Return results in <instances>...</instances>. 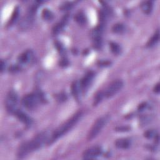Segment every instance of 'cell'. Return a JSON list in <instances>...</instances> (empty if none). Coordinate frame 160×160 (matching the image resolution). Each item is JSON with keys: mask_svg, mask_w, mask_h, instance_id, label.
<instances>
[{"mask_svg": "<svg viewBox=\"0 0 160 160\" xmlns=\"http://www.w3.org/2000/svg\"><path fill=\"white\" fill-rule=\"evenodd\" d=\"M82 116V111H78L75 113L70 119H69L66 122L59 126L54 132L51 134L49 143L52 142L63 134L69 131L81 118Z\"/></svg>", "mask_w": 160, "mask_h": 160, "instance_id": "2", "label": "cell"}, {"mask_svg": "<svg viewBox=\"0 0 160 160\" xmlns=\"http://www.w3.org/2000/svg\"><path fill=\"white\" fill-rule=\"evenodd\" d=\"M34 18V15H32L31 14L28 13L26 16L24 17L21 21L19 23V28L22 30L29 29L33 23Z\"/></svg>", "mask_w": 160, "mask_h": 160, "instance_id": "11", "label": "cell"}, {"mask_svg": "<svg viewBox=\"0 0 160 160\" xmlns=\"http://www.w3.org/2000/svg\"><path fill=\"white\" fill-rule=\"evenodd\" d=\"M51 136L48 132H42L36 135L31 141L22 144L19 150L18 155L19 158H22L28 153L41 148L45 143L49 142Z\"/></svg>", "mask_w": 160, "mask_h": 160, "instance_id": "1", "label": "cell"}, {"mask_svg": "<svg viewBox=\"0 0 160 160\" xmlns=\"http://www.w3.org/2000/svg\"><path fill=\"white\" fill-rule=\"evenodd\" d=\"M42 16L46 21H51L54 18V14L49 9H44L42 12Z\"/></svg>", "mask_w": 160, "mask_h": 160, "instance_id": "18", "label": "cell"}, {"mask_svg": "<svg viewBox=\"0 0 160 160\" xmlns=\"http://www.w3.org/2000/svg\"><path fill=\"white\" fill-rule=\"evenodd\" d=\"M104 97V92H99L96 95V96H95L94 104V105L98 104L101 101V100L103 99Z\"/></svg>", "mask_w": 160, "mask_h": 160, "instance_id": "23", "label": "cell"}, {"mask_svg": "<svg viewBox=\"0 0 160 160\" xmlns=\"http://www.w3.org/2000/svg\"><path fill=\"white\" fill-rule=\"evenodd\" d=\"M159 39V30H157L156 32L154 33V34L151 37V38L148 42L147 46L149 48L153 47L158 42Z\"/></svg>", "mask_w": 160, "mask_h": 160, "instance_id": "17", "label": "cell"}, {"mask_svg": "<svg viewBox=\"0 0 160 160\" xmlns=\"http://www.w3.org/2000/svg\"><path fill=\"white\" fill-rule=\"evenodd\" d=\"M123 86V82L120 79H117L112 81L106 88L104 92V97L111 98L119 91Z\"/></svg>", "mask_w": 160, "mask_h": 160, "instance_id": "7", "label": "cell"}, {"mask_svg": "<svg viewBox=\"0 0 160 160\" xmlns=\"http://www.w3.org/2000/svg\"><path fill=\"white\" fill-rule=\"evenodd\" d=\"M147 106H148V105H147V104H146V102H144V103L140 104L139 106V108H138L139 111H142V110H144V109L147 107Z\"/></svg>", "mask_w": 160, "mask_h": 160, "instance_id": "27", "label": "cell"}, {"mask_svg": "<svg viewBox=\"0 0 160 160\" xmlns=\"http://www.w3.org/2000/svg\"><path fill=\"white\" fill-rule=\"evenodd\" d=\"M19 8L18 7H16L14 9V10L12 14L11 18L9 20V24H12L16 21V20L18 19V18L19 17Z\"/></svg>", "mask_w": 160, "mask_h": 160, "instance_id": "22", "label": "cell"}, {"mask_svg": "<svg viewBox=\"0 0 160 160\" xmlns=\"http://www.w3.org/2000/svg\"><path fill=\"white\" fill-rule=\"evenodd\" d=\"M109 119L110 117L108 115H104L98 119L89 132L88 139L91 140L96 138L104 126L108 123Z\"/></svg>", "mask_w": 160, "mask_h": 160, "instance_id": "3", "label": "cell"}, {"mask_svg": "<svg viewBox=\"0 0 160 160\" xmlns=\"http://www.w3.org/2000/svg\"><path fill=\"white\" fill-rule=\"evenodd\" d=\"M18 96L16 91L11 90L8 93L6 98V108L10 113H14L18 109Z\"/></svg>", "mask_w": 160, "mask_h": 160, "instance_id": "4", "label": "cell"}, {"mask_svg": "<svg viewBox=\"0 0 160 160\" xmlns=\"http://www.w3.org/2000/svg\"><path fill=\"white\" fill-rule=\"evenodd\" d=\"M109 47L111 49V51L114 54H119L121 51V46L116 42H111L109 43Z\"/></svg>", "mask_w": 160, "mask_h": 160, "instance_id": "20", "label": "cell"}, {"mask_svg": "<svg viewBox=\"0 0 160 160\" xmlns=\"http://www.w3.org/2000/svg\"><path fill=\"white\" fill-rule=\"evenodd\" d=\"M71 91L74 97L78 98L81 94L82 89L79 81H74L71 86Z\"/></svg>", "mask_w": 160, "mask_h": 160, "instance_id": "16", "label": "cell"}, {"mask_svg": "<svg viewBox=\"0 0 160 160\" xmlns=\"http://www.w3.org/2000/svg\"><path fill=\"white\" fill-rule=\"evenodd\" d=\"M159 90H160V86H159V83H158L156 85H155L154 88V91L156 93H159Z\"/></svg>", "mask_w": 160, "mask_h": 160, "instance_id": "28", "label": "cell"}, {"mask_svg": "<svg viewBox=\"0 0 160 160\" xmlns=\"http://www.w3.org/2000/svg\"><path fill=\"white\" fill-rule=\"evenodd\" d=\"M104 26L100 24L96 26L92 31V38L93 40V46L96 49H100L102 43V32Z\"/></svg>", "mask_w": 160, "mask_h": 160, "instance_id": "6", "label": "cell"}, {"mask_svg": "<svg viewBox=\"0 0 160 160\" xmlns=\"http://www.w3.org/2000/svg\"><path fill=\"white\" fill-rule=\"evenodd\" d=\"M74 18L76 21L79 24H84L86 23V18L84 14L82 12H79L78 13H77Z\"/></svg>", "mask_w": 160, "mask_h": 160, "instance_id": "19", "label": "cell"}, {"mask_svg": "<svg viewBox=\"0 0 160 160\" xmlns=\"http://www.w3.org/2000/svg\"><path fill=\"white\" fill-rule=\"evenodd\" d=\"M5 68H6L5 62H4L2 60H1V71L2 72L5 69Z\"/></svg>", "mask_w": 160, "mask_h": 160, "instance_id": "29", "label": "cell"}, {"mask_svg": "<svg viewBox=\"0 0 160 160\" xmlns=\"http://www.w3.org/2000/svg\"><path fill=\"white\" fill-rule=\"evenodd\" d=\"M109 64H110V62L109 61H102V62H100L101 66H107V65H109Z\"/></svg>", "mask_w": 160, "mask_h": 160, "instance_id": "31", "label": "cell"}, {"mask_svg": "<svg viewBox=\"0 0 160 160\" xmlns=\"http://www.w3.org/2000/svg\"><path fill=\"white\" fill-rule=\"evenodd\" d=\"M67 64H68V61H67V59H65V58L62 59L61 61V66H65L67 65Z\"/></svg>", "mask_w": 160, "mask_h": 160, "instance_id": "30", "label": "cell"}, {"mask_svg": "<svg viewBox=\"0 0 160 160\" xmlns=\"http://www.w3.org/2000/svg\"><path fill=\"white\" fill-rule=\"evenodd\" d=\"M156 131L152 130V129H149V130H148L147 131L145 132L144 133V136L146 138H148V139H151V138H152L153 137H155L156 136Z\"/></svg>", "mask_w": 160, "mask_h": 160, "instance_id": "25", "label": "cell"}, {"mask_svg": "<svg viewBox=\"0 0 160 160\" xmlns=\"http://www.w3.org/2000/svg\"><path fill=\"white\" fill-rule=\"evenodd\" d=\"M94 76V73L92 71L87 73L84 77L79 81L82 91H86L91 84Z\"/></svg>", "mask_w": 160, "mask_h": 160, "instance_id": "9", "label": "cell"}, {"mask_svg": "<svg viewBox=\"0 0 160 160\" xmlns=\"http://www.w3.org/2000/svg\"><path fill=\"white\" fill-rule=\"evenodd\" d=\"M117 131H128L129 129V127H124V126H122V127H118L117 129Z\"/></svg>", "mask_w": 160, "mask_h": 160, "instance_id": "26", "label": "cell"}, {"mask_svg": "<svg viewBox=\"0 0 160 160\" xmlns=\"http://www.w3.org/2000/svg\"><path fill=\"white\" fill-rule=\"evenodd\" d=\"M116 146L119 149H127L131 145V141L128 138H121L115 142Z\"/></svg>", "mask_w": 160, "mask_h": 160, "instance_id": "14", "label": "cell"}, {"mask_svg": "<svg viewBox=\"0 0 160 160\" xmlns=\"http://www.w3.org/2000/svg\"><path fill=\"white\" fill-rule=\"evenodd\" d=\"M112 32L114 33H117V34L122 33L125 30V26L122 23H117L112 26Z\"/></svg>", "mask_w": 160, "mask_h": 160, "instance_id": "21", "label": "cell"}, {"mask_svg": "<svg viewBox=\"0 0 160 160\" xmlns=\"http://www.w3.org/2000/svg\"><path fill=\"white\" fill-rule=\"evenodd\" d=\"M102 153V149L99 146H93L86 149L83 153V158L89 159H94Z\"/></svg>", "mask_w": 160, "mask_h": 160, "instance_id": "8", "label": "cell"}, {"mask_svg": "<svg viewBox=\"0 0 160 160\" xmlns=\"http://www.w3.org/2000/svg\"><path fill=\"white\" fill-rule=\"evenodd\" d=\"M41 99V95L36 93H31L24 96L22 99L21 102L24 107L31 109L38 105Z\"/></svg>", "mask_w": 160, "mask_h": 160, "instance_id": "5", "label": "cell"}, {"mask_svg": "<svg viewBox=\"0 0 160 160\" xmlns=\"http://www.w3.org/2000/svg\"><path fill=\"white\" fill-rule=\"evenodd\" d=\"M33 57V53L32 51L28 50L23 53H22L18 57V61L20 64H26L29 62Z\"/></svg>", "mask_w": 160, "mask_h": 160, "instance_id": "13", "label": "cell"}, {"mask_svg": "<svg viewBox=\"0 0 160 160\" xmlns=\"http://www.w3.org/2000/svg\"><path fill=\"white\" fill-rule=\"evenodd\" d=\"M68 20H69V16H68V14H66L61 19V20L59 22H58L53 27L52 34L54 35H56V34H59V32H61L65 28L66 25L67 24V23L68 22Z\"/></svg>", "mask_w": 160, "mask_h": 160, "instance_id": "10", "label": "cell"}, {"mask_svg": "<svg viewBox=\"0 0 160 160\" xmlns=\"http://www.w3.org/2000/svg\"><path fill=\"white\" fill-rule=\"evenodd\" d=\"M16 117L21 121L22 122H23L26 126H30L32 124V119L29 116H28L25 112L21 110H17L14 112Z\"/></svg>", "mask_w": 160, "mask_h": 160, "instance_id": "12", "label": "cell"}, {"mask_svg": "<svg viewBox=\"0 0 160 160\" xmlns=\"http://www.w3.org/2000/svg\"><path fill=\"white\" fill-rule=\"evenodd\" d=\"M72 6H73V4L72 2H65L62 3V4H61L60 9L62 11H67V10L71 9L72 8Z\"/></svg>", "mask_w": 160, "mask_h": 160, "instance_id": "24", "label": "cell"}, {"mask_svg": "<svg viewBox=\"0 0 160 160\" xmlns=\"http://www.w3.org/2000/svg\"><path fill=\"white\" fill-rule=\"evenodd\" d=\"M153 7V2L152 1H145L141 4V8L145 14H149L151 12Z\"/></svg>", "mask_w": 160, "mask_h": 160, "instance_id": "15", "label": "cell"}]
</instances>
